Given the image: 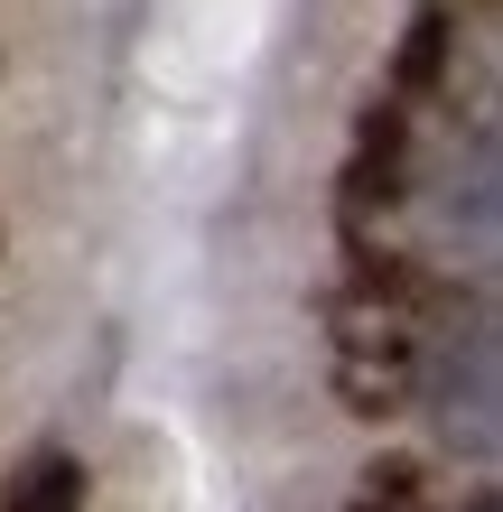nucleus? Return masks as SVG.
<instances>
[{
	"label": "nucleus",
	"instance_id": "nucleus-3",
	"mask_svg": "<svg viewBox=\"0 0 503 512\" xmlns=\"http://www.w3.org/2000/svg\"><path fill=\"white\" fill-rule=\"evenodd\" d=\"M410 187V122L392 103H373L354 122V159H345V224H364L373 205H401Z\"/></svg>",
	"mask_w": 503,
	"mask_h": 512
},
{
	"label": "nucleus",
	"instance_id": "nucleus-2",
	"mask_svg": "<svg viewBox=\"0 0 503 512\" xmlns=\"http://www.w3.org/2000/svg\"><path fill=\"white\" fill-rule=\"evenodd\" d=\"M429 410H438V438L457 457H494V317H466V336L438 345L429 364Z\"/></svg>",
	"mask_w": 503,
	"mask_h": 512
},
{
	"label": "nucleus",
	"instance_id": "nucleus-4",
	"mask_svg": "<svg viewBox=\"0 0 503 512\" xmlns=\"http://www.w3.org/2000/svg\"><path fill=\"white\" fill-rule=\"evenodd\" d=\"M448 56H457V19L420 10L410 38H401V56H392V84H401V94H438V84H448Z\"/></svg>",
	"mask_w": 503,
	"mask_h": 512
},
{
	"label": "nucleus",
	"instance_id": "nucleus-1",
	"mask_svg": "<svg viewBox=\"0 0 503 512\" xmlns=\"http://www.w3.org/2000/svg\"><path fill=\"white\" fill-rule=\"evenodd\" d=\"M410 391H420L410 326L392 308H373V298H345L336 308V401L354 419H392V410H410Z\"/></svg>",
	"mask_w": 503,
	"mask_h": 512
},
{
	"label": "nucleus",
	"instance_id": "nucleus-6",
	"mask_svg": "<svg viewBox=\"0 0 503 512\" xmlns=\"http://www.w3.org/2000/svg\"><path fill=\"white\" fill-rule=\"evenodd\" d=\"M457 512H494V494H485V485H476V494H466V503H457Z\"/></svg>",
	"mask_w": 503,
	"mask_h": 512
},
{
	"label": "nucleus",
	"instance_id": "nucleus-5",
	"mask_svg": "<svg viewBox=\"0 0 503 512\" xmlns=\"http://www.w3.org/2000/svg\"><path fill=\"white\" fill-rule=\"evenodd\" d=\"M0 512H84V466H75V457H38V466L10 485V503H0Z\"/></svg>",
	"mask_w": 503,
	"mask_h": 512
}]
</instances>
